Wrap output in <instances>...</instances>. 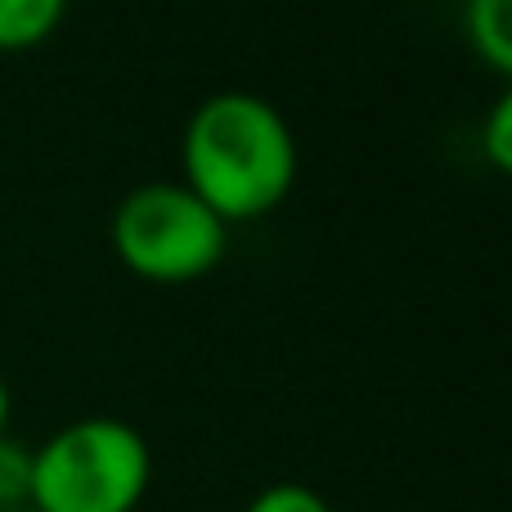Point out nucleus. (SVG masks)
I'll use <instances>...</instances> for the list:
<instances>
[{
    "mask_svg": "<svg viewBox=\"0 0 512 512\" xmlns=\"http://www.w3.org/2000/svg\"><path fill=\"white\" fill-rule=\"evenodd\" d=\"M297 135L270 99L221 90L203 99L180 140V185L194 189L225 225L270 216L297 185Z\"/></svg>",
    "mask_w": 512,
    "mask_h": 512,
    "instance_id": "1",
    "label": "nucleus"
},
{
    "mask_svg": "<svg viewBox=\"0 0 512 512\" xmlns=\"http://www.w3.org/2000/svg\"><path fill=\"white\" fill-rule=\"evenodd\" d=\"M149 441L122 418H77L32 450V512H135L149 495Z\"/></svg>",
    "mask_w": 512,
    "mask_h": 512,
    "instance_id": "2",
    "label": "nucleus"
},
{
    "mask_svg": "<svg viewBox=\"0 0 512 512\" xmlns=\"http://www.w3.org/2000/svg\"><path fill=\"white\" fill-rule=\"evenodd\" d=\"M230 225L180 180L140 185L113 212V252L144 283H198L225 261Z\"/></svg>",
    "mask_w": 512,
    "mask_h": 512,
    "instance_id": "3",
    "label": "nucleus"
},
{
    "mask_svg": "<svg viewBox=\"0 0 512 512\" xmlns=\"http://www.w3.org/2000/svg\"><path fill=\"white\" fill-rule=\"evenodd\" d=\"M463 32L481 63L512 81V0H468L463 5Z\"/></svg>",
    "mask_w": 512,
    "mask_h": 512,
    "instance_id": "4",
    "label": "nucleus"
},
{
    "mask_svg": "<svg viewBox=\"0 0 512 512\" xmlns=\"http://www.w3.org/2000/svg\"><path fill=\"white\" fill-rule=\"evenodd\" d=\"M68 14V0H0V50H32L50 41Z\"/></svg>",
    "mask_w": 512,
    "mask_h": 512,
    "instance_id": "5",
    "label": "nucleus"
},
{
    "mask_svg": "<svg viewBox=\"0 0 512 512\" xmlns=\"http://www.w3.org/2000/svg\"><path fill=\"white\" fill-rule=\"evenodd\" d=\"M32 495V450L0 436V512L27 508Z\"/></svg>",
    "mask_w": 512,
    "mask_h": 512,
    "instance_id": "6",
    "label": "nucleus"
},
{
    "mask_svg": "<svg viewBox=\"0 0 512 512\" xmlns=\"http://www.w3.org/2000/svg\"><path fill=\"white\" fill-rule=\"evenodd\" d=\"M481 153L499 176L512 180V81L504 86V95L490 104L486 122H481Z\"/></svg>",
    "mask_w": 512,
    "mask_h": 512,
    "instance_id": "7",
    "label": "nucleus"
},
{
    "mask_svg": "<svg viewBox=\"0 0 512 512\" xmlns=\"http://www.w3.org/2000/svg\"><path fill=\"white\" fill-rule=\"evenodd\" d=\"M243 512H333V504L301 481H274L261 495H252V504Z\"/></svg>",
    "mask_w": 512,
    "mask_h": 512,
    "instance_id": "8",
    "label": "nucleus"
},
{
    "mask_svg": "<svg viewBox=\"0 0 512 512\" xmlns=\"http://www.w3.org/2000/svg\"><path fill=\"white\" fill-rule=\"evenodd\" d=\"M9 409H14V400H9V387H5V378H0V436H5V423H9Z\"/></svg>",
    "mask_w": 512,
    "mask_h": 512,
    "instance_id": "9",
    "label": "nucleus"
},
{
    "mask_svg": "<svg viewBox=\"0 0 512 512\" xmlns=\"http://www.w3.org/2000/svg\"><path fill=\"white\" fill-rule=\"evenodd\" d=\"M18 512H32V508H18Z\"/></svg>",
    "mask_w": 512,
    "mask_h": 512,
    "instance_id": "10",
    "label": "nucleus"
}]
</instances>
